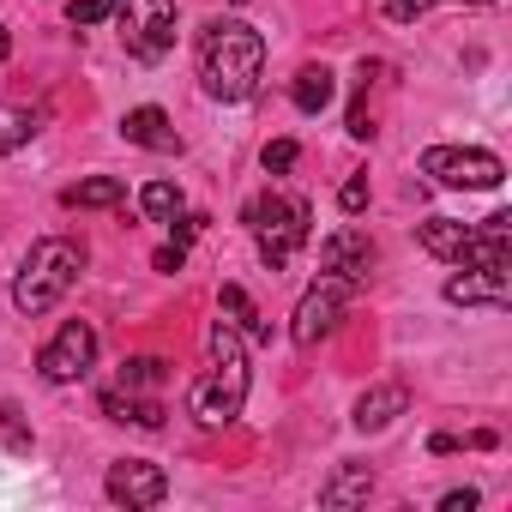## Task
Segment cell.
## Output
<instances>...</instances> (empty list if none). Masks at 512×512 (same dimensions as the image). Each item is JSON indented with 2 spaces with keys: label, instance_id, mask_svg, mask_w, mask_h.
I'll return each instance as SVG.
<instances>
[{
  "label": "cell",
  "instance_id": "1",
  "mask_svg": "<svg viewBox=\"0 0 512 512\" xmlns=\"http://www.w3.org/2000/svg\"><path fill=\"white\" fill-rule=\"evenodd\" d=\"M266 73V37L241 19H211L199 31V85L211 103H247Z\"/></svg>",
  "mask_w": 512,
  "mask_h": 512
},
{
  "label": "cell",
  "instance_id": "2",
  "mask_svg": "<svg viewBox=\"0 0 512 512\" xmlns=\"http://www.w3.org/2000/svg\"><path fill=\"white\" fill-rule=\"evenodd\" d=\"M205 356H211V368H205V380L193 386V416H199L205 428H223V422H235L241 404H247V344H241V332H235L229 320H217L211 338H205Z\"/></svg>",
  "mask_w": 512,
  "mask_h": 512
},
{
  "label": "cell",
  "instance_id": "3",
  "mask_svg": "<svg viewBox=\"0 0 512 512\" xmlns=\"http://www.w3.org/2000/svg\"><path fill=\"white\" fill-rule=\"evenodd\" d=\"M79 272H85V247L79 241H67V235H49V241H37L31 247V260L19 266V278H13V308L19 314H49L73 284H79Z\"/></svg>",
  "mask_w": 512,
  "mask_h": 512
},
{
  "label": "cell",
  "instance_id": "4",
  "mask_svg": "<svg viewBox=\"0 0 512 512\" xmlns=\"http://www.w3.org/2000/svg\"><path fill=\"white\" fill-rule=\"evenodd\" d=\"M247 229H253V241H260V260L272 266V272H284L296 253L308 247V223H314V211H308V199H290V193H260L247 211Z\"/></svg>",
  "mask_w": 512,
  "mask_h": 512
},
{
  "label": "cell",
  "instance_id": "5",
  "mask_svg": "<svg viewBox=\"0 0 512 512\" xmlns=\"http://www.w3.org/2000/svg\"><path fill=\"white\" fill-rule=\"evenodd\" d=\"M422 175H434L440 187H458V193H494L506 181V163L476 145H434V151H422Z\"/></svg>",
  "mask_w": 512,
  "mask_h": 512
},
{
  "label": "cell",
  "instance_id": "6",
  "mask_svg": "<svg viewBox=\"0 0 512 512\" xmlns=\"http://www.w3.org/2000/svg\"><path fill=\"white\" fill-rule=\"evenodd\" d=\"M121 19V43L139 61H163L175 49V0H121L115 7Z\"/></svg>",
  "mask_w": 512,
  "mask_h": 512
},
{
  "label": "cell",
  "instance_id": "7",
  "mask_svg": "<svg viewBox=\"0 0 512 512\" xmlns=\"http://www.w3.org/2000/svg\"><path fill=\"white\" fill-rule=\"evenodd\" d=\"M344 308H350V284L344 278H320L302 302H296V320H290V338L302 344V350H314L320 338H332L338 332V320H344Z\"/></svg>",
  "mask_w": 512,
  "mask_h": 512
},
{
  "label": "cell",
  "instance_id": "8",
  "mask_svg": "<svg viewBox=\"0 0 512 512\" xmlns=\"http://www.w3.org/2000/svg\"><path fill=\"white\" fill-rule=\"evenodd\" d=\"M91 362H97V332H91L85 320H67V326L43 344V356H37V368H43L49 386H73V380H85Z\"/></svg>",
  "mask_w": 512,
  "mask_h": 512
},
{
  "label": "cell",
  "instance_id": "9",
  "mask_svg": "<svg viewBox=\"0 0 512 512\" xmlns=\"http://www.w3.org/2000/svg\"><path fill=\"white\" fill-rule=\"evenodd\" d=\"M103 488H109V500H115V506H163V494H169V476H163V464L121 458V464H109Z\"/></svg>",
  "mask_w": 512,
  "mask_h": 512
},
{
  "label": "cell",
  "instance_id": "10",
  "mask_svg": "<svg viewBox=\"0 0 512 512\" xmlns=\"http://www.w3.org/2000/svg\"><path fill=\"white\" fill-rule=\"evenodd\" d=\"M368 266H374V241H368V229L344 223V229H332V235L320 241V272H332V278H344V284H362Z\"/></svg>",
  "mask_w": 512,
  "mask_h": 512
},
{
  "label": "cell",
  "instance_id": "11",
  "mask_svg": "<svg viewBox=\"0 0 512 512\" xmlns=\"http://www.w3.org/2000/svg\"><path fill=\"white\" fill-rule=\"evenodd\" d=\"M446 302L452 308H506L512 302V272L458 266V278H446Z\"/></svg>",
  "mask_w": 512,
  "mask_h": 512
},
{
  "label": "cell",
  "instance_id": "12",
  "mask_svg": "<svg viewBox=\"0 0 512 512\" xmlns=\"http://www.w3.org/2000/svg\"><path fill=\"white\" fill-rule=\"evenodd\" d=\"M404 410H410V392H404V386H374V392L356 398V416H350V422H356L362 434H380V428H392Z\"/></svg>",
  "mask_w": 512,
  "mask_h": 512
},
{
  "label": "cell",
  "instance_id": "13",
  "mask_svg": "<svg viewBox=\"0 0 512 512\" xmlns=\"http://www.w3.org/2000/svg\"><path fill=\"white\" fill-rule=\"evenodd\" d=\"M121 139L127 145H145V151H181V139H175V127H169V115L163 109H127V121H121Z\"/></svg>",
  "mask_w": 512,
  "mask_h": 512
},
{
  "label": "cell",
  "instance_id": "14",
  "mask_svg": "<svg viewBox=\"0 0 512 512\" xmlns=\"http://www.w3.org/2000/svg\"><path fill=\"white\" fill-rule=\"evenodd\" d=\"M416 241L434 253V260H452V266H458V253H464V241H470V223H458V217H428V223H416Z\"/></svg>",
  "mask_w": 512,
  "mask_h": 512
},
{
  "label": "cell",
  "instance_id": "15",
  "mask_svg": "<svg viewBox=\"0 0 512 512\" xmlns=\"http://www.w3.org/2000/svg\"><path fill=\"white\" fill-rule=\"evenodd\" d=\"M332 97H338V79H332V67H302V73H296V85H290V103H296L302 115H320Z\"/></svg>",
  "mask_w": 512,
  "mask_h": 512
},
{
  "label": "cell",
  "instance_id": "16",
  "mask_svg": "<svg viewBox=\"0 0 512 512\" xmlns=\"http://www.w3.org/2000/svg\"><path fill=\"white\" fill-rule=\"evenodd\" d=\"M223 314H229V326H235L241 338H253V344H266V338H272V326L260 320V308L247 302V290H241V284H223Z\"/></svg>",
  "mask_w": 512,
  "mask_h": 512
},
{
  "label": "cell",
  "instance_id": "17",
  "mask_svg": "<svg viewBox=\"0 0 512 512\" xmlns=\"http://www.w3.org/2000/svg\"><path fill=\"white\" fill-rule=\"evenodd\" d=\"M103 410L115 416V422H139V428H163V404L157 398H139V392H103Z\"/></svg>",
  "mask_w": 512,
  "mask_h": 512
},
{
  "label": "cell",
  "instance_id": "18",
  "mask_svg": "<svg viewBox=\"0 0 512 512\" xmlns=\"http://www.w3.org/2000/svg\"><path fill=\"white\" fill-rule=\"evenodd\" d=\"M368 488H374L368 464H350V470H338V476L320 488V506H356V500H368Z\"/></svg>",
  "mask_w": 512,
  "mask_h": 512
},
{
  "label": "cell",
  "instance_id": "19",
  "mask_svg": "<svg viewBox=\"0 0 512 512\" xmlns=\"http://www.w3.org/2000/svg\"><path fill=\"white\" fill-rule=\"evenodd\" d=\"M37 115L25 109V103H0V157H7V151H19V145H31L37 139Z\"/></svg>",
  "mask_w": 512,
  "mask_h": 512
},
{
  "label": "cell",
  "instance_id": "20",
  "mask_svg": "<svg viewBox=\"0 0 512 512\" xmlns=\"http://www.w3.org/2000/svg\"><path fill=\"white\" fill-rule=\"evenodd\" d=\"M61 199H67V205H79V211H103V205H121V199H127V187H121L115 175H97V181H79V187H67Z\"/></svg>",
  "mask_w": 512,
  "mask_h": 512
},
{
  "label": "cell",
  "instance_id": "21",
  "mask_svg": "<svg viewBox=\"0 0 512 512\" xmlns=\"http://www.w3.org/2000/svg\"><path fill=\"white\" fill-rule=\"evenodd\" d=\"M139 211H145L151 223H169V217L181 211V187H175V181H151V187L139 193Z\"/></svg>",
  "mask_w": 512,
  "mask_h": 512
},
{
  "label": "cell",
  "instance_id": "22",
  "mask_svg": "<svg viewBox=\"0 0 512 512\" xmlns=\"http://www.w3.org/2000/svg\"><path fill=\"white\" fill-rule=\"evenodd\" d=\"M115 7L121 0H67V25L79 31V25H103V19H115Z\"/></svg>",
  "mask_w": 512,
  "mask_h": 512
},
{
  "label": "cell",
  "instance_id": "23",
  "mask_svg": "<svg viewBox=\"0 0 512 512\" xmlns=\"http://www.w3.org/2000/svg\"><path fill=\"white\" fill-rule=\"evenodd\" d=\"M157 380H163V362H157V356H133V362L121 368V386H127V392H139V386H157Z\"/></svg>",
  "mask_w": 512,
  "mask_h": 512
},
{
  "label": "cell",
  "instance_id": "24",
  "mask_svg": "<svg viewBox=\"0 0 512 512\" xmlns=\"http://www.w3.org/2000/svg\"><path fill=\"white\" fill-rule=\"evenodd\" d=\"M296 157H302V145H296V139H272L260 163H266V175H290V169H296Z\"/></svg>",
  "mask_w": 512,
  "mask_h": 512
},
{
  "label": "cell",
  "instance_id": "25",
  "mask_svg": "<svg viewBox=\"0 0 512 512\" xmlns=\"http://www.w3.org/2000/svg\"><path fill=\"white\" fill-rule=\"evenodd\" d=\"M422 13H434V0H386V19H398V25H410Z\"/></svg>",
  "mask_w": 512,
  "mask_h": 512
},
{
  "label": "cell",
  "instance_id": "26",
  "mask_svg": "<svg viewBox=\"0 0 512 512\" xmlns=\"http://www.w3.org/2000/svg\"><path fill=\"white\" fill-rule=\"evenodd\" d=\"M338 205H344V211L356 217V211L368 205V175H350V181H344V193H338Z\"/></svg>",
  "mask_w": 512,
  "mask_h": 512
},
{
  "label": "cell",
  "instance_id": "27",
  "mask_svg": "<svg viewBox=\"0 0 512 512\" xmlns=\"http://www.w3.org/2000/svg\"><path fill=\"white\" fill-rule=\"evenodd\" d=\"M0 428H7V440H13L19 452L31 446V434H25V422H19V404H7V410H0Z\"/></svg>",
  "mask_w": 512,
  "mask_h": 512
},
{
  "label": "cell",
  "instance_id": "28",
  "mask_svg": "<svg viewBox=\"0 0 512 512\" xmlns=\"http://www.w3.org/2000/svg\"><path fill=\"white\" fill-rule=\"evenodd\" d=\"M181 260H187V253H181V247H175V241H169V247H157V253H151V266H157V272H181Z\"/></svg>",
  "mask_w": 512,
  "mask_h": 512
},
{
  "label": "cell",
  "instance_id": "29",
  "mask_svg": "<svg viewBox=\"0 0 512 512\" xmlns=\"http://www.w3.org/2000/svg\"><path fill=\"white\" fill-rule=\"evenodd\" d=\"M476 506V488H452L446 500H440V512H470Z\"/></svg>",
  "mask_w": 512,
  "mask_h": 512
},
{
  "label": "cell",
  "instance_id": "30",
  "mask_svg": "<svg viewBox=\"0 0 512 512\" xmlns=\"http://www.w3.org/2000/svg\"><path fill=\"white\" fill-rule=\"evenodd\" d=\"M7 55H13V37H7V31H0V61H7Z\"/></svg>",
  "mask_w": 512,
  "mask_h": 512
}]
</instances>
